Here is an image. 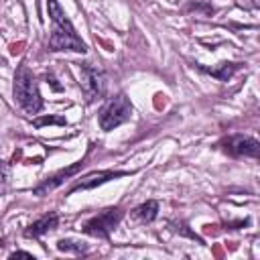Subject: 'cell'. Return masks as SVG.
<instances>
[{"mask_svg":"<svg viewBox=\"0 0 260 260\" xmlns=\"http://www.w3.org/2000/svg\"><path fill=\"white\" fill-rule=\"evenodd\" d=\"M132 116V104L126 98V93H118L106 102V106L100 112V128L104 132H110L118 128L120 124L128 122Z\"/></svg>","mask_w":260,"mask_h":260,"instance_id":"cell-3","label":"cell"},{"mask_svg":"<svg viewBox=\"0 0 260 260\" xmlns=\"http://www.w3.org/2000/svg\"><path fill=\"white\" fill-rule=\"evenodd\" d=\"M57 248H59L61 252H69V254H85V252L89 250L87 244H83V242H79V240H69V238L59 240V242H57Z\"/></svg>","mask_w":260,"mask_h":260,"instance_id":"cell-12","label":"cell"},{"mask_svg":"<svg viewBox=\"0 0 260 260\" xmlns=\"http://www.w3.org/2000/svg\"><path fill=\"white\" fill-rule=\"evenodd\" d=\"M57 223H59V215H57L55 211H51V213H47V215L39 217L37 221H32V223L24 230V238H41L43 234H47V232L55 230V228H57Z\"/></svg>","mask_w":260,"mask_h":260,"instance_id":"cell-9","label":"cell"},{"mask_svg":"<svg viewBox=\"0 0 260 260\" xmlns=\"http://www.w3.org/2000/svg\"><path fill=\"white\" fill-rule=\"evenodd\" d=\"M130 175V171H95V173H89L85 177H81L71 189H69V195L75 193V191H87V189H95L112 179H120V177H126Z\"/></svg>","mask_w":260,"mask_h":260,"instance_id":"cell-7","label":"cell"},{"mask_svg":"<svg viewBox=\"0 0 260 260\" xmlns=\"http://www.w3.org/2000/svg\"><path fill=\"white\" fill-rule=\"evenodd\" d=\"M83 160L85 158H81V160H77V162H73L71 167H67V169H63V171H59V173H55L51 179H47V181H43L39 187H35L32 189V193L35 195H47L49 191H53V189H57L61 183H65L69 177H73L81 167H83Z\"/></svg>","mask_w":260,"mask_h":260,"instance_id":"cell-8","label":"cell"},{"mask_svg":"<svg viewBox=\"0 0 260 260\" xmlns=\"http://www.w3.org/2000/svg\"><path fill=\"white\" fill-rule=\"evenodd\" d=\"M32 124H35V128H41V126H45V124H59V126H63V124H65V118H57V116H45V118L35 120Z\"/></svg>","mask_w":260,"mask_h":260,"instance_id":"cell-14","label":"cell"},{"mask_svg":"<svg viewBox=\"0 0 260 260\" xmlns=\"http://www.w3.org/2000/svg\"><path fill=\"white\" fill-rule=\"evenodd\" d=\"M122 215H124V211H122L120 207H108V209L100 211L98 215L89 217V219L81 225V230H83L87 236H91V238L108 240L110 234H112V232L116 230V225L120 223Z\"/></svg>","mask_w":260,"mask_h":260,"instance_id":"cell-4","label":"cell"},{"mask_svg":"<svg viewBox=\"0 0 260 260\" xmlns=\"http://www.w3.org/2000/svg\"><path fill=\"white\" fill-rule=\"evenodd\" d=\"M199 69L205 71V73H209V75H213V77H217L219 81H228V79L234 75V71L240 69V65H238V63H221L219 69H211V67H203V65H199Z\"/></svg>","mask_w":260,"mask_h":260,"instance_id":"cell-11","label":"cell"},{"mask_svg":"<svg viewBox=\"0 0 260 260\" xmlns=\"http://www.w3.org/2000/svg\"><path fill=\"white\" fill-rule=\"evenodd\" d=\"M47 10L53 22V30L49 37V51H75V53H85L87 47L85 43L77 37L71 20L63 12L57 0H47Z\"/></svg>","mask_w":260,"mask_h":260,"instance_id":"cell-1","label":"cell"},{"mask_svg":"<svg viewBox=\"0 0 260 260\" xmlns=\"http://www.w3.org/2000/svg\"><path fill=\"white\" fill-rule=\"evenodd\" d=\"M16 256H24V258H32V254H30V252H22V250H20V252H14V254H12V258H16Z\"/></svg>","mask_w":260,"mask_h":260,"instance_id":"cell-16","label":"cell"},{"mask_svg":"<svg viewBox=\"0 0 260 260\" xmlns=\"http://www.w3.org/2000/svg\"><path fill=\"white\" fill-rule=\"evenodd\" d=\"M221 146L232 156H252V158H256L258 152H260L258 140L252 138V136H244V134H234V136L225 138L221 142Z\"/></svg>","mask_w":260,"mask_h":260,"instance_id":"cell-6","label":"cell"},{"mask_svg":"<svg viewBox=\"0 0 260 260\" xmlns=\"http://www.w3.org/2000/svg\"><path fill=\"white\" fill-rule=\"evenodd\" d=\"M79 83H81V89L85 93V100L87 102H95L104 95L106 91V75L102 69L93 67L91 63H83L81 69H79Z\"/></svg>","mask_w":260,"mask_h":260,"instance_id":"cell-5","label":"cell"},{"mask_svg":"<svg viewBox=\"0 0 260 260\" xmlns=\"http://www.w3.org/2000/svg\"><path fill=\"white\" fill-rule=\"evenodd\" d=\"M8 177H10V167H8V162L0 160V195H2V193H4V189H6Z\"/></svg>","mask_w":260,"mask_h":260,"instance_id":"cell-13","label":"cell"},{"mask_svg":"<svg viewBox=\"0 0 260 260\" xmlns=\"http://www.w3.org/2000/svg\"><path fill=\"white\" fill-rule=\"evenodd\" d=\"M12 93H14V102H16L26 114H39V112H41V108H43V98H41V91H39V83H37L35 75L30 73V69H28L24 63L16 69Z\"/></svg>","mask_w":260,"mask_h":260,"instance_id":"cell-2","label":"cell"},{"mask_svg":"<svg viewBox=\"0 0 260 260\" xmlns=\"http://www.w3.org/2000/svg\"><path fill=\"white\" fill-rule=\"evenodd\" d=\"M156 215H158V201L154 199H148L132 209V217L140 223H150L152 219H156Z\"/></svg>","mask_w":260,"mask_h":260,"instance_id":"cell-10","label":"cell"},{"mask_svg":"<svg viewBox=\"0 0 260 260\" xmlns=\"http://www.w3.org/2000/svg\"><path fill=\"white\" fill-rule=\"evenodd\" d=\"M236 4L240 8H244V10H254V8H258L260 0H236Z\"/></svg>","mask_w":260,"mask_h":260,"instance_id":"cell-15","label":"cell"}]
</instances>
